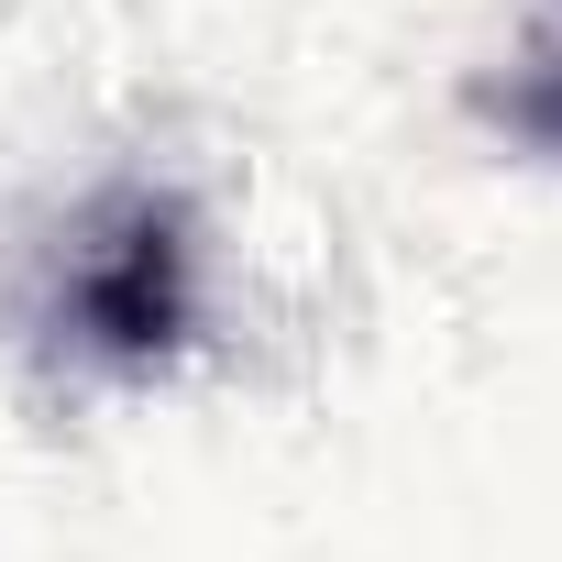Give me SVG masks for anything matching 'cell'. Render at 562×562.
<instances>
[{"label": "cell", "instance_id": "obj_2", "mask_svg": "<svg viewBox=\"0 0 562 562\" xmlns=\"http://www.w3.org/2000/svg\"><path fill=\"white\" fill-rule=\"evenodd\" d=\"M474 111L507 144H529V155L562 166V0H540V12L518 23V45L496 56V78H474Z\"/></svg>", "mask_w": 562, "mask_h": 562}, {"label": "cell", "instance_id": "obj_1", "mask_svg": "<svg viewBox=\"0 0 562 562\" xmlns=\"http://www.w3.org/2000/svg\"><path fill=\"white\" fill-rule=\"evenodd\" d=\"M56 342L89 375H155L188 353L199 331V232L177 188H111L100 210H78L56 288H45Z\"/></svg>", "mask_w": 562, "mask_h": 562}]
</instances>
